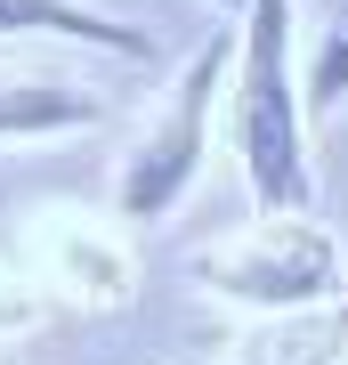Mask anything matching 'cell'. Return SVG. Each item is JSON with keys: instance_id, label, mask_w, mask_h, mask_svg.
<instances>
[{"instance_id": "5b68a950", "label": "cell", "mask_w": 348, "mask_h": 365, "mask_svg": "<svg viewBox=\"0 0 348 365\" xmlns=\"http://www.w3.org/2000/svg\"><path fill=\"white\" fill-rule=\"evenodd\" d=\"M0 41H73V49L130 57V66L154 57V41L138 25H114V16L81 9V0H0Z\"/></svg>"}, {"instance_id": "277c9868", "label": "cell", "mask_w": 348, "mask_h": 365, "mask_svg": "<svg viewBox=\"0 0 348 365\" xmlns=\"http://www.w3.org/2000/svg\"><path fill=\"white\" fill-rule=\"evenodd\" d=\"M114 114L97 81L73 73H0V138H65V130H97Z\"/></svg>"}, {"instance_id": "52a82bcc", "label": "cell", "mask_w": 348, "mask_h": 365, "mask_svg": "<svg viewBox=\"0 0 348 365\" xmlns=\"http://www.w3.org/2000/svg\"><path fill=\"white\" fill-rule=\"evenodd\" d=\"M300 106L308 114L348 106V0H316V49H308V73H300Z\"/></svg>"}, {"instance_id": "6da1fadb", "label": "cell", "mask_w": 348, "mask_h": 365, "mask_svg": "<svg viewBox=\"0 0 348 365\" xmlns=\"http://www.w3.org/2000/svg\"><path fill=\"white\" fill-rule=\"evenodd\" d=\"M235 155L259 211H316V170H308V106L292 81V0H243L235 16Z\"/></svg>"}, {"instance_id": "8992f818", "label": "cell", "mask_w": 348, "mask_h": 365, "mask_svg": "<svg viewBox=\"0 0 348 365\" xmlns=\"http://www.w3.org/2000/svg\"><path fill=\"white\" fill-rule=\"evenodd\" d=\"M251 365H348V292L324 309L268 317V333L251 341Z\"/></svg>"}, {"instance_id": "7a4b0ae2", "label": "cell", "mask_w": 348, "mask_h": 365, "mask_svg": "<svg viewBox=\"0 0 348 365\" xmlns=\"http://www.w3.org/2000/svg\"><path fill=\"white\" fill-rule=\"evenodd\" d=\"M186 276L203 292L235 300L259 317H292V309H324L340 300V244L332 227H316L308 211H268L243 235H219L186 260Z\"/></svg>"}, {"instance_id": "3957f363", "label": "cell", "mask_w": 348, "mask_h": 365, "mask_svg": "<svg viewBox=\"0 0 348 365\" xmlns=\"http://www.w3.org/2000/svg\"><path fill=\"white\" fill-rule=\"evenodd\" d=\"M235 81V33H211L203 49L186 57V73L170 81L154 130H146L138 146H130L122 179H114V211L130 227H154L179 211V195L194 179H203V138H211V106H219V90Z\"/></svg>"}, {"instance_id": "ba28073f", "label": "cell", "mask_w": 348, "mask_h": 365, "mask_svg": "<svg viewBox=\"0 0 348 365\" xmlns=\"http://www.w3.org/2000/svg\"><path fill=\"white\" fill-rule=\"evenodd\" d=\"M219 9H235V16H243V0H219Z\"/></svg>"}]
</instances>
